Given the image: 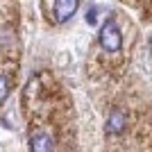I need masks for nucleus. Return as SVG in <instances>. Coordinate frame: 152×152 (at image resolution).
Wrapping results in <instances>:
<instances>
[{"label":"nucleus","instance_id":"nucleus-1","mask_svg":"<svg viewBox=\"0 0 152 152\" xmlns=\"http://www.w3.org/2000/svg\"><path fill=\"white\" fill-rule=\"evenodd\" d=\"M100 48L104 52H111V55L123 50V32L114 18H109L100 30Z\"/></svg>","mask_w":152,"mask_h":152},{"label":"nucleus","instance_id":"nucleus-5","mask_svg":"<svg viewBox=\"0 0 152 152\" xmlns=\"http://www.w3.org/2000/svg\"><path fill=\"white\" fill-rule=\"evenodd\" d=\"M7 95H9V80L0 73V104L7 100Z\"/></svg>","mask_w":152,"mask_h":152},{"label":"nucleus","instance_id":"nucleus-6","mask_svg":"<svg viewBox=\"0 0 152 152\" xmlns=\"http://www.w3.org/2000/svg\"><path fill=\"white\" fill-rule=\"evenodd\" d=\"M95 20H98V7H89V9H86V23H89V25H95Z\"/></svg>","mask_w":152,"mask_h":152},{"label":"nucleus","instance_id":"nucleus-2","mask_svg":"<svg viewBox=\"0 0 152 152\" xmlns=\"http://www.w3.org/2000/svg\"><path fill=\"white\" fill-rule=\"evenodd\" d=\"M80 0H55V20L57 23H66L73 18V14L77 12Z\"/></svg>","mask_w":152,"mask_h":152},{"label":"nucleus","instance_id":"nucleus-3","mask_svg":"<svg viewBox=\"0 0 152 152\" xmlns=\"http://www.w3.org/2000/svg\"><path fill=\"white\" fill-rule=\"evenodd\" d=\"M125 125H127V116L123 114L121 109H114L107 118V134L111 136H118V134L125 132Z\"/></svg>","mask_w":152,"mask_h":152},{"label":"nucleus","instance_id":"nucleus-4","mask_svg":"<svg viewBox=\"0 0 152 152\" xmlns=\"http://www.w3.org/2000/svg\"><path fill=\"white\" fill-rule=\"evenodd\" d=\"M30 148L32 150H39V152L52 150V148H55V139H52L48 132H34L30 136Z\"/></svg>","mask_w":152,"mask_h":152}]
</instances>
